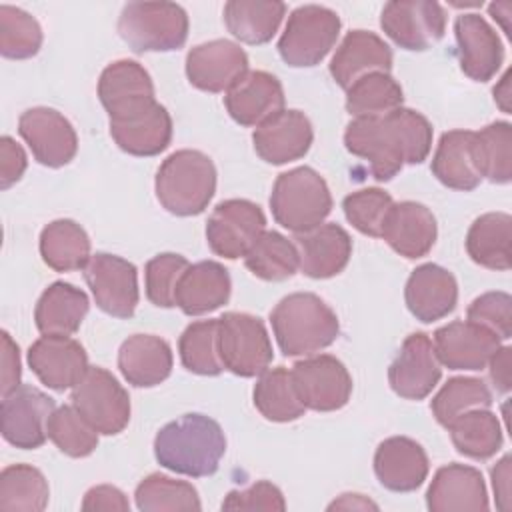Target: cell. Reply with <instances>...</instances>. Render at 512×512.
<instances>
[{"instance_id": "6da1fadb", "label": "cell", "mask_w": 512, "mask_h": 512, "mask_svg": "<svg viewBox=\"0 0 512 512\" xmlns=\"http://www.w3.org/2000/svg\"><path fill=\"white\" fill-rule=\"evenodd\" d=\"M346 150L370 164L378 182L392 180L404 164H420L432 148V124L410 108L378 118H352L344 132Z\"/></svg>"}, {"instance_id": "7a4b0ae2", "label": "cell", "mask_w": 512, "mask_h": 512, "mask_svg": "<svg viewBox=\"0 0 512 512\" xmlns=\"http://www.w3.org/2000/svg\"><path fill=\"white\" fill-rule=\"evenodd\" d=\"M226 452L220 424L204 414H184L162 426L154 438L160 466L190 478H204L218 470Z\"/></svg>"}, {"instance_id": "3957f363", "label": "cell", "mask_w": 512, "mask_h": 512, "mask_svg": "<svg viewBox=\"0 0 512 512\" xmlns=\"http://www.w3.org/2000/svg\"><path fill=\"white\" fill-rule=\"evenodd\" d=\"M272 332L286 356H312L340 334L336 312L312 292H294L270 312Z\"/></svg>"}, {"instance_id": "277c9868", "label": "cell", "mask_w": 512, "mask_h": 512, "mask_svg": "<svg viewBox=\"0 0 512 512\" xmlns=\"http://www.w3.org/2000/svg\"><path fill=\"white\" fill-rule=\"evenodd\" d=\"M156 198L170 214L196 216L204 212L216 192V168L200 150H178L158 168Z\"/></svg>"}, {"instance_id": "5b68a950", "label": "cell", "mask_w": 512, "mask_h": 512, "mask_svg": "<svg viewBox=\"0 0 512 512\" xmlns=\"http://www.w3.org/2000/svg\"><path fill=\"white\" fill-rule=\"evenodd\" d=\"M270 208L282 228L302 234L324 224L332 210V196L326 180L314 168L298 166L276 178Z\"/></svg>"}, {"instance_id": "8992f818", "label": "cell", "mask_w": 512, "mask_h": 512, "mask_svg": "<svg viewBox=\"0 0 512 512\" xmlns=\"http://www.w3.org/2000/svg\"><path fill=\"white\" fill-rule=\"evenodd\" d=\"M118 34L134 52L178 50L188 38V14L174 2H128Z\"/></svg>"}, {"instance_id": "52a82bcc", "label": "cell", "mask_w": 512, "mask_h": 512, "mask_svg": "<svg viewBox=\"0 0 512 512\" xmlns=\"http://www.w3.org/2000/svg\"><path fill=\"white\" fill-rule=\"evenodd\" d=\"M340 16L318 4L292 10L278 40V52L288 66L310 68L320 64L340 36Z\"/></svg>"}, {"instance_id": "ba28073f", "label": "cell", "mask_w": 512, "mask_h": 512, "mask_svg": "<svg viewBox=\"0 0 512 512\" xmlns=\"http://www.w3.org/2000/svg\"><path fill=\"white\" fill-rule=\"evenodd\" d=\"M218 346L224 368L242 378L260 376L274 358L264 322L246 312H226L218 318Z\"/></svg>"}, {"instance_id": "9c48e42d", "label": "cell", "mask_w": 512, "mask_h": 512, "mask_svg": "<svg viewBox=\"0 0 512 512\" xmlns=\"http://www.w3.org/2000/svg\"><path fill=\"white\" fill-rule=\"evenodd\" d=\"M72 406L106 436L120 434L130 422V396L104 368L90 366L70 394Z\"/></svg>"}, {"instance_id": "30bf717a", "label": "cell", "mask_w": 512, "mask_h": 512, "mask_svg": "<svg viewBox=\"0 0 512 512\" xmlns=\"http://www.w3.org/2000/svg\"><path fill=\"white\" fill-rule=\"evenodd\" d=\"M266 230L262 208L244 198L216 204L206 222V242L216 256L226 260L244 258Z\"/></svg>"}, {"instance_id": "8fae6325", "label": "cell", "mask_w": 512, "mask_h": 512, "mask_svg": "<svg viewBox=\"0 0 512 512\" xmlns=\"http://www.w3.org/2000/svg\"><path fill=\"white\" fill-rule=\"evenodd\" d=\"M290 372L306 410L332 412L350 400L352 376L336 356L312 354L298 360Z\"/></svg>"}, {"instance_id": "7c38bea8", "label": "cell", "mask_w": 512, "mask_h": 512, "mask_svg": "<svg viewBox=\"0 0 512 512\" xmlns=\"http://www.w3.org/2000/svg\"><path fill=\"white\" fill-rule=\"evenodd\" d=\"M82 270L94 302L102 312L114 318H130L134 314L140 292L138 272L132 262L116 254L98 252Z\"/></svg>"}, {"instance_id": "4fadbf2b", "label": "cell", "mask_w": 512, "mask_h": 512, "mask_svg": "<svg viewBox=\"0 0 512 512\" xmlns=\"http://www.w3.org/2000/svg\"><path fill=\"white\" fill-rule=\"evenodd\" d=\"M54 410V400L48 394L30 384H20L2 396L0 428L4 440L22 450L40 448L48 438V420Z\"/></svg>"}, {"instance_id": "5bb4252c", "label": "cell", "mask_w": 512, "mask_h": 512, "mask_svg": "<svg viewBox=\"0 0 512 512\" xmlns=\"http://www.w3.org/2000/svg\"><path fill=\"white\" fill-rule=\"evenodd\" d=\"M380 26L400 48L422 52L444 36L446 12L430 0H394L382 8Z\"/></svg>"}, {"instance_id": "9a60e30c", "label": "cell", "mask_w": 512, "mask_h": 512, "mask_svg": "<svg viewBox=\"0 0 512 512\" xmlns=\"http://www.w3.org/2000/svg\"><path fill=\"white\" fill-rule=\"evenodd\" d=\"M18 134L36 162L48 168L66 166L78 150V136L70 120L54 108L36 106L18 118Z\"/></svg>"}, {"instance_id": "2e32d148", "label": "cell", "mask_w": 512, "mask_h": 512, "mask_svg": "<svg viewBox=\"0 0 512 512\" xmlns=\"http://www.w3.org/2000/svg\"><path fill=\"white\" fill-rule=\"evenodd\" d=\"M442 376V364L428 334L414 332L404 342L388 368V382L394 394L406 400L426 398Z\"/></svg>"}, {"instance_id": "e0dca14e", "label": "cell", "mask_w": 512, "mask_h": 512, "mask_svg": "<svg viewBox=\"0 0 512 512\" xmlns=\"http://www.w3.org/2000/svg\"><path fill=\"white\" fill-rule=\"evenodd\" d=\"M98 98L110 120L128 118L156 104L152 78L136 60L108 64L98 80Z\"/></svg>"}, {"instance_id": "ac0fdd59", "label": "cell", "mask_w": 512, "mask_h": 512, "mask_svg": "<svg viewBox=\"0 0 512 512\" xmlns=\"http://www.w3.org/2000/svg\"><path fill=\"white\" fill-rule=\"evenodd\" d=\"M28 364L38 380L56 392L74 388L90 368L84 346L60 334H44L32 342L28 348Z\"/></svg>"}, {"instance_id": "d6986e66", "label": "cell", "mask_w": 512, "mask_h": 512, "mask_svg": "<svg viewBox=\"0 0 512 512\" xmlns=\"http://www.w3.org/2000/svg\"><path fill=\"white\" fill-rule=\"evenodd\" d=\"M248 72V56L232 40H210L194 46L186 56L188 82L204 92H228Z\"/></svg>"}, {"instance_id": "ffe728a7", "label": "cell", "mask_w": 512, "mask_h": 512, "mask_svg": "<svg viewBox=\"0 0 512 512\" xmlns=\"http://www.w3.org/2000/svg\"><path fill=\"white\" fill-rule=\"evenodd\" d=\"M432 344L440 364L450 370H482L502 346L494 332L470 320H456L438 328Z\"/></svg>"}, {"instance_id": "44dd1931", "label": "cell", "mask_w": 512, "mask_h": 512, "mask_svg": "<svg viewBox=\"0 0 512 512\" xmlns=\"http://www.w3.org/2000/svg\"><path fill=\"white\" fill-rule=\"evenodd\" d=\"M224 106L240 126H260L284 110V90L274 74L248 70L224 92Z\"/></svg>"}, {"instance_id": "7402d4cb", "label": "cell", "mask_w": 512, "mask_h": 512, "mask_svg": "<svg viewBox=\"0 0 512 512\" xmlns=\"http://www.w3.org/2000/svg\"><path fill=\"white\" fill-rule=\"evenodd\" d=\"M314 132L308 116L300 110H280L252 134L256 154L268 164L300 160L312 146Z\"/></svg>"}, {"instance_id": "603a6c76", "label": "cell", "mask_w": 512, "mask_h": 512, "mask_svg": "<svg viewBox=\"0 0 512 512\" xmlns=\"http://www.w3.org/2000/svg\"><path fill=\"white\" fill-rule=\"evenodd\" d=\"M462 72L476 82L496 76L504 60V48L494 28L480 14H460L454 22Z\"/></svg>"}, {"instance_id": "cb8c5ba5", "label": "cell", "mask_w": 512, "mask_h": 512, "mask_svg": "<svg viewBox=\"0 0 512 512\" xmlns=\"http://www.w3.org/2000/svg\"><path fill=\"white\" fill-rule=\"evenodd\" d=\"M426 506L432 512L488 510V492L480 470L466 464L438 468L426 492Z\"/></svg>"}, {"instance_id": "d4e9b609", "label": "cell", "mask_w": 512, "mask_h": 512, "mask_svg": "<svg viewBox=\"0 0 512 512\" xmlns=\"http://www.w3.org/2000/svg\"><path fill=\"white\" fill-rule=\"evenodd\" d=\"M428 470V456L412 438H386L374 452V474L386 490L414 492L424 484Z\"/></svg>"}, {"instance_id": "484cf974", "label": "cell", "mask_w": 512, "mask_h": 512, "mask_svg": "<svg viewBox=\"0 0 512 512\" xmlns=\"http://www.w3.org/2000/svg\"><path fill=\"white\" fill-rule=\"evenodd\" d=\"M392 68L390 46L374 32L350 30L330 60V76L348 90L358 78Z\"/></svg>"}, {"instance_id": "4316f807", "label": "cell", "mask_w": 512, "mask_h": 512, "mask_svg": "<svg viewBox=\"0 0 512 512\" xmlns=\"http://www.w3.org/2000/svg\"><path fill=\"white\" fill-rule=\"evenodd\" d=\"M294 244L300 258V270L316 280L340 274L352 256L350 234L334 222L296 234Z\"/></svg>"}, {"instance_id": "83f0119b", "label": "cell", "mask_w": 512, "mask_h": 512, "mask_svg": "<svg viewBox=\"0 0 512 512\" xmlns=\"http://www.w3.org/2000/svg\"><path fill=\"white\" fill-rule=\"evenodd\" d=\"M436 234V218L430 208L420 202L404 200L398 204L394 202L390 208L380 238H384L396 254L416 260L432 250Z\"/></svg>"}, {"instance_id": "f1b7e54d", "label": "cell", "mask_w": 512, "mask_h": 512, "mask_svg": "<svg viewBox=\"0 0 512 512\" xmlns=\"http://www.w3.org/2000/svg\"><path fill=\"white\" fill-rule=\"evenodd\" d=\"M404 300L416 320L426 324L440 320L456 308V278L438 264H422L408 276Z\"/></svg>"}, {"instance_id": "f546056e", "label": "cell", "mask_w": 512, "mask_h": 512, "mask_svg": "<svg viewBox=\"0 0 512 512\" xmlns=\"http://www.w3.org/2000/svg\"><path fill=\"white\" fill-rule=\"evenodd\" d=\"M230 274L214 260H202L190 264L178 286H176V306L186 316H202L218 310L230 298Z\"/></svg>"}, {"instance_id": "4dcf8cb0", "label": "cell", "mask_w": 512, "mask_h": 512, "mask_svg": "<svg viewBox=\"0 0 512 512\" xmlns=\"http://www.w3.org/2000/svg\"><path fill=\"white\" fill-rule=\"evenodd\" d=\"M110 136L120 150L132 156H156L172 140V118L162 104L132 114L122 120H110Z\"/></svg>"}, {"instance_id": "1f68e13d", "label": "cell", "mask_w": 512, "mask_h": 512, "mask_svg": "<svg viewBox=\"0 0 512 512\" xmlns=\"http://www.w3.org/2000/svg\"><path fill=\"white\" fill-rule=\"evenodd\" d=\"M118 368L136 388L158 386L172 372L170 344L154 334H134L120 346Z\"/></svg>"}, {"instance_id": "d6a6232c", "label": "cell", "mask_w": 512, "mask_h": 512, "mask_svg": "<svg viewBox=\"0 0 512 512\" xmlns=\"http://www.w3.org/2000/svg\"><path fill=\"white\" fill-rule=\"evenodd\" d=\"M88 308L90 302L84 290L68 282H54L38 298L34 322L42 334L72 336L80 328Z\"/></svg>"}, {"instance_id": "836d02e7", "label": "cell", "mask_w": 512, "mask_h": 512, "mask_svg": "<svg viewBox=\"0 0 512 512\" xmlns=\"http://www.w3.org/2000/svg\"><path fill=\"white\" fill-rule=\"evenodd\" d=\"M472 140V130H450L440 136L430 170L444 186L468 192L482 182L474 162Z\"/></svg>"}, {"instance_id": "e575fe53", "label": "cell", "mask_w": 512, "mask_h": 512, "mask_svg": "<svg viewBox=\"0 0 512 512\" xmlns=\"http://www.w3.org/2000/svg\"><path fill=\"white\" fill-rule=\"evenodd\" d=\"M512 240V218L504 212H488L478 216L468 234L466 250L468 256L490 270H508L512 264L510 256Z\"/></svg>"}, {"instance_id": "d590c367", "label": "cell", "mask_w": 512, "mask_h": 512, "mask_svg": "<svg viewBox=\"0 0 512 512\" xmlns=\"http://www.w3.org/2000/svg\"><path fill=\"white\" fill-rule=\"evenodd\" d=\"M286 4L272 0H230L224 4L228 32L246 44H266L278 32Z\"/></svg>"}, {"instance_id": "8d00e7d4", "label": "cell", "mask_w": 512, "mask_h": 512, "mask_svg": "<svg viewBox=\"0 0 512 512\" xmlns=\"http://www.w3.org/2000/svg\"><path fill=\"white\" fill-rule=\"evenodd\" d=\"M40 256L56 272L80 270L92 258L86 230L68 218L46 224L40 232Z\"/></svg>"}, {"instance_id": "74e56055", "label": "cell", "mask_w": 512, "mask_h": 512, "mask_svg": "<svg viewBox=\"0 0 512 512\" xmlns=\"http://www.w3.org/2000/svg\"><path fill=\"white\" fill-rule=\"evenodd\" d=\"M454 448L474 460L492 458L502 448V428L488 408L464 412L448 426Z\"/></svg>"}, {"instance_id": "f35d334b", "label": "cell", "mask_w": 512, "mask_h": 512, "mask_svg": "<svg viewBox=\"0 0 512 512\" xmlns=\"http://www.w3.org/2000/svg\"><path fill=\"white\" fill-rule=\"evenodd\" d=\"M246 268L262 280L282 282L300 270V258L294 240L276 230H264L244 256Z\"/></svg>"}, {"instance_id": "ab89813d", "label": "cell", "mask_w": 512, "mask_h": 512, "mask_svg": "<svg viewBox=\"0 0 512 512\" xmlns=\"http://www.w3.org/2000/svg\"><path fill=\"white\" fill-rule=\"evenodd\" d=\"M254 406L270 422H292L306 412L292 372L284 366L260 374L254 386Z\"/></svg>"}, {"instance_id": "60d3db41", "label": "cell", "mask_w": 512, "mask_h": 512, "mask_svg": "<svg viewBox=\"0 0 512 512\" xmlns=\"http://www.w3.org/2000/svg\"><path fill=\"white\" fill-rule=\"evenodd\" d=\"M50 488L44 474L30 464L6 466L0 474L2 512H40L48 506Z\"/></svg>"}, {"instance_id": "b9f144b4", "label": "cell", "mask_w": 512, "mask_h": 512, "mask_svg": "<svg viewBox=\"0 0 512 512\" xmlns=\"http://www.w3.org/2000/svg\"><path fill=\"white\" fill-rule=\"evenodd\" d=\"M400 84L386 72H372L358 78L346 90V110L354 118H378L402 108Z\"/></svg>"}, {"instance_id": "7bdbcfd3", "label": "cell", "mask_w": 512, "mask_h": 512, "mask_svg": "<svg viewBox=\"0 0 512 512\" xmlns=\"http://www.w3.org/2000/svg\"><path fill=\"white\" fill-rule=\"evenodd\" d=\"M474 162L482 178L494 184H508L512 178V126L492 122L474 132Z\"/></svg>"}, {"instance_id": "ee69618b", "label": "cell", "mask_w": 512, "mask_h": 512, "mask_svg": "<svg viewBox=\"0 0 512 512\" xmlns=\"http://www.w3.org/2000/svg\"><path fill=\"white\" fill-rule=\"evenodd\" d=\"M142 512H188L200 510V496L190 482L174 480L164 474L146 476L134 492Z\"/></svg>"}, {"instance_id": "f6af8a7d", "label": "cell", "mask_w": 512, "mask_h": 512, "mask_svg": "<svg viewBox=\"0 0 512 512\" xmlns=\"http://www.w3.org/2000/svg\"><path fill=\"white\" fill-rule=\"evenodd\" d=\"M182 366L200 376H218L224 370L218 346V320L192 322L178 340Z\"/></svg>"}, {"instance_id": "bcb514c9", "label": "cell", "mask_w": 512, "mask_h": 512, "mask_svg": "<svg viewBox=\"0 0 512 512\" xmlns=\"http://www.w3.org/2000/svg\"><path fill=\"white\" fill-rule=\"evenodd\" d=\"M490 404H492V392L484 380L472 378V376H456V378H450L438 390V394L430 402V408L438 424L446 428L464 412H470L476 408H490Z\"/></svg>"}, {"instance_id": "7dc6e473", "label": "cell", "mask_w": 512, "mask_h": 512, "mask_svg": "<svg viewBox=\"0 0 512 512\" xmlns=\"http://www.w3.org/2000/svg\"><path fill=\"white\" fill-rule=\"evenodd\" d=\"M42 40V28L32 14L16 6H0V54L4 58H32L42 48Z\"/></svg>"}, {"instance_id": "c3c4849f", "label": "cell", "mask_w": 512, "mask_h": 512, "mask_svg": "<svg viewBox=\"0 0 512 512\" xmlns=\"http://www.w3.org/2000/svg\"><path fill=\"white\" fill-rule=\"evenodd\" d=\"M98 434L72 404L56 408L48 420V438L70 458L90 456L98 446Z\"/></svg>"}, {"instance_id": "681fc988", "label": "cell", "mask_w": 512, "mask_h": 512, "mask_svg": "<svg viewBox=\"0 0 512 512\" xmlns=\"http://www.w3.org/2000/svg\"><path fill=\"white\" fill-rule=\"evenodd\" d=\"M394 206V200L388 192L380 188H362L352 194H348L342 202L346 220L362 234L380 238L382 228L386 222V216L390 208Z\"/></svg>"}, {"instance_id": "f907efd6", "label": "cell", "mask_w": 512, "mask_h": 512, "mask_svg": "<svg viewBox=\"0 0 512 512\" xmlns=\"http://www.w3.org/2000/svg\"><path fill=\"white\" fill-rule=\"evenodd\" d=\"M188 266V260L174 252H164L148 260L144 268L148 300L158 308L176 306V286Z\"/></svg>"}, {"instance_id": "816d5d0a", "label": "cell", "mask_w": 512, "mask_h": 512, "mask_svg": "<svg viewBox=\"0 0 512 512\" xmlns=\"http://www.w3.org/2000/svg\"><path fill=\"white\" fill-rule=\"evenodd\" d=\"M466 318L488 328L500 340H508L512 336V298L506 292H486L468 306Z\"/></svg>"}, {"instance_id": "f5cc1de1", "label": "cell", "mask_w": 512, "mask_h": 512, "mask_svg": "<svg viewBox=\"0 0 512 512\" xmlns=\"http://www.w3.org/2000/svg\"><path fill=\"white\" fill-rule=\"evenodd\" d=\"M222 510H286V500L278 486L266 480H258L246 490H232L222 502Z\"/></svg>"}, {"instance_id": "db71d44e", "label": "cell", "mask_w": 512, "mask_h": 512, "mask_svg": "<svg viewBox=\"0 0 512 512\" xmlns=\"http://www.w3.org/2000/svg\"><path fill=\"white\" fill-rule=\"evenodd\" d=\"M26 166H28V158L22 146L10 136H2L0 138V188L8 190L12 184H16L26 172Z\"/></svg>"}, {"instance_id": "11a10c76", "label": "cell", "mask_w": 512, "mask_h": 512, "mask_svg": "<svg viewBox=\"0 0 512 512\" xmlns=\"http://www.w3.org/2000/svg\"><path fill=\"white\" fill-rule=\"evenodd\" d=\"M22 368H20V350L10 334L2 332V372H0V392L2 396L10 394L20 386Z\"/></svg>"}, {"instance_id": "9f6ffc18", "label": "cell", "mask_w": 512, "mask_h": 512, "mask_svg": "<svg viewBox=\"0 0 512 512\" xmlns=\"http://www.w3.org/2000/svg\"><path fill=\"white\" fill-rule=\"evenodd\" d=\"M82 510H118V512H126L130 510V502L126 498V494L110 484H100L90 488L84 494L82 500Z\"/></svg>"}, {"instance_id": "6f0895ef", "label": "cell", "mask_w": 512, "mask_h": 512, "mask_svg": "<svg viewBox=\"0 0 512 512\" xmlns=\"http://www.w3.org/2000/svg\"><path fill=\"white\" fill-rule=\"evenodd\" d=\"M510 356H512V350L508 346H500L488 362L490 380H492L494 388L502 394H506L512 386V368H510L512 360H510Z\"/></svg>"}, {"instance_id": "680465c9", "label": "cell", "mask_w": 512, "mask_h": 512, "mask_svg": "<svg viewBox=\"0 0 512 512\" xmlns=\"http://www.w3.org/2000/svg\"><path fill=\"white\" fill-rule=\"evenodd\" d=\"M492 488L496 496V506L500 510H510V456H504L492 468Z\"/></svg>"}, {"instance_id": "91938a15", "label": "cell", "mask_w": 512, "mask_h": 512, "mask_svg": "<svg viewBox=\"0 0 512 512\" xmlns=\"http://www.w3.org/2000/svg\"><path fill=\"white\" fill-rule=\"evenodd\" d=\"M334 508H344V510H354V508H360V510H366V508H372L376 510L378 506L370 500H366L362 494H342L338 500H334L328 510H334Z\"/></svg>"}, {"instance_id": "94428289", "label": "cell", "mask_w": 512, "mask_h": 512, "mask_svg": "<svg viewBox=\"0 0 512 512\" xmlns=\"http://www.w3.org/2000/svg\"><path fill=\"white\" fill-rule=\"evenodd\" d=\"M508 80H510V72L504 74V78L500 80V84L494 88V100L496 104L502 108V112H510V90H508Z\"/></svg>"}]
</instances>
